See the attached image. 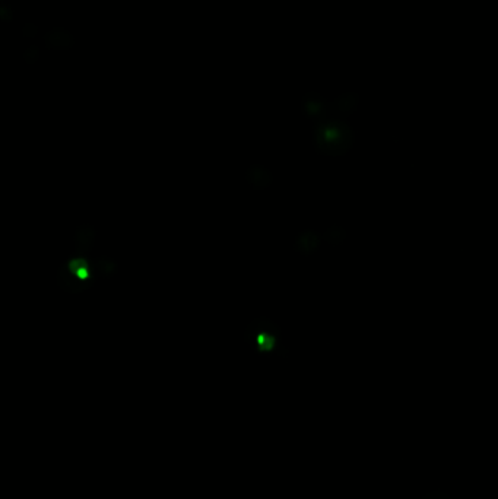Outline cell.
<instances>
[{
  "mask_svg": "<svg viewBox=\"0 0 498 499\" xmlns=\"http://www.w3.org/2000/svg\"><path fill=\"white\" fill-rule=\"evenodd\" d=\"M244 340L259 355L269 356L272 354H281L283 349L281 330L269 318L260 317L248 324Z\"/></svg>",
  "mask_w": 498,
  "mask_h": 499,
  "instance_id": "cell-1",
  "label": "cell"
},
{
  "mask_svg": "<svg viewBox=\"0 0 498 499\" xmlns=\"http://www.w3.org/2000/svg\"><path fill=\"white\" fill-rule=\"evenodd\" d=\"M247 181L255 190H264L272 184V174L263 165L255 164L247 169Z\"/></svg>",
  "mask_w": 498,
  "mask_h": 499,
  "instance_id": "cell-2",
  "label": "cell"
},
{
  "mask_svg": "<svg viewBox=\"0 0 498 499\" xmlns=\"http://www.w3.org/2000/svg\"><path fill=\"white\" fill-rule=\"evenodd\" d=\"M97 231L89 225H82L75 234V253L84 256L92 248Z\"/></svg>",
  "mask_w": 498,
  "mask_h": 499,
  "instance_id": "cell-3",
  "label": "cell"
},
{
  "mask_svg": "<svg viewBox=\"0 0 498 499\" xmlns=\"http://www.w3.org/2000/svg\"><path fill=\"white\" fill-rule=\"evenodd\" d=\"M46 43L51 48H70L73 44L72 35L65 30H53L44 37Z\"/></svg>",
  "mask_w": 498,
  "mask_h": 499,
  "instance_id": "cell-4",
  "label": "cell"
},
{
  "mask_svg": "<svg viewBox=\"0 0 498 499\" xmlns=\"http://www.w3.org/2000/svg\"><path fill=\"white\" fill-rule=\"evenodd\" d=\"M94 267L104 278H111L117 273V263L108 257H98L94 260Z\"/></svg>",
  "mask_w": 498,
  "mask_h": 499,
  "instance_id": "cell-5",
  "label": "cell"
},
{
  "mask_svg": "<svg viewBox=\"0 0 498 499\" xmlns=\"http://www.w3.org/2000/svg\"><path fill=\"white\" fill-rule=\"evenodd\" d=\"M424 499H449L446 495H443V493H438V492H433V493H430L428 496H426Z\"/></svg>",
  "mask_w": 498,
  "mask_h": 499,
  "instance_id": "cell-6",
  "label": "cell"
}]
</instances>
